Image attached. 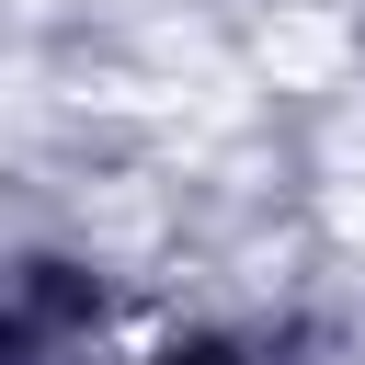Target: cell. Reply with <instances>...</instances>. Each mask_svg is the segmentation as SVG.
I'll list each match as a JSON object with an SVG mask.
<instances>
[{
  "label": "cell",
  "mask_w": 365,
  "mask_h": 365,
  "mask_svg": "<svg viewBox=\"0 0 365 365\" xmlns=\"http://www.w3.org/2000/svg\"><path fill=\"white\" fill-rule=\"evenodd\" d=\"M171 365H228V354H171Z\"/></svg>",
  "instance_id": "6da1fadb"
}]
</instances>
